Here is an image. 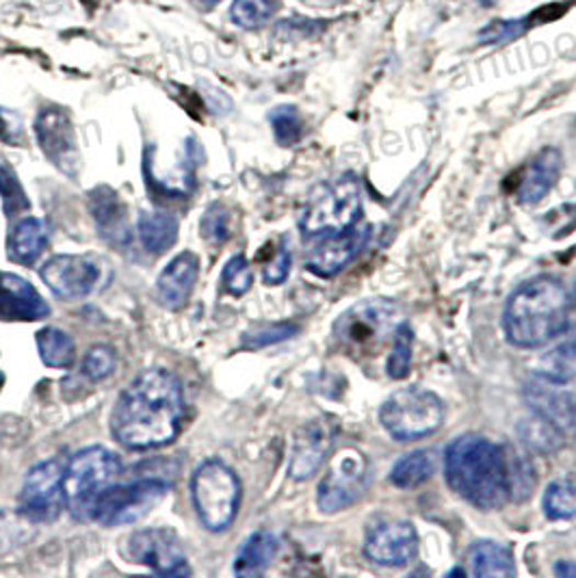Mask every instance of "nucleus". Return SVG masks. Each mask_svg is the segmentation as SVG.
Returning a JSON list of instances; mask_svg holds the SVG:
<instances>
[{"instance_id":"4be33fe9","label":"nucleus","mask_w":576,"mask_h":578,"mask_svg":"<svg viewBox=\"0 0 576 578\" xmlns=\"http://www.w3.org/2000/svg\"><path fill=\"white\" fill-rule=\"evenodd\" d=\"M48 246L46 224L37 217H24L9 235V258L18 264H33Z\"/></svg>"},{"instance_id":"dca6fc26","label":"nucleus","mask_w":576,"mask_h":578,"mask_svg":"<svg viewBox=\"0 0 576 578\" xmlns=\"http://www.w3.org/2000/svg\"><path fill=\"white\" fill-rule=\"evenodd\" d=\"M39 275L57 297L75 302L87 297L95 288L100 280V269L84 256L61 253L46 260L39 269Z\"/></svg>"},{"instance_id":"20e7f679","label":"nucleus","mask_w":576,"mask_h":578,"mask_svg":"<svg viewBox=\"0 0 576 578\" xmlns=\"http://www.w3.org/2000/svg\"><path fill=\"white\" fill-rule=\"evenodd\" d=\"M362 217V184L355 173L321 182L308 195L300 228L306 237H326L353 228Z\"/></svg>"},{"instance_id":"aec40b11","label":"nucleus","mask_w":576,"mask_h":578,"mask_svg":"<svg viewBox=\"0 0 576 578\" xmlns=\"http://www.w3.org/2000/svg\"><path fill=\"white\" fill-rule=\"evenodd\" d=\"M200 275V258L193 251L178 253L159 275L157 293L167 310H182L195 288Z\"/></svg>"},{"instance_id":"393cba45","label":"nucleus","mask_w":576,"mask_h":578,"mask_svg":"<svg viewBox=\"0 0 576 578\" xmlns=\"http://www.w3.org/2000/svg\"><path fill=\"white\" fill-rule=\"evenodd\" d=\"M473 575L479 578L516 577V562L509 548L498 542H479L471 551Z\"/></svg>"},{"instance_id":"4468645a","label":"nucleus","mask_w":576,"mask_h":578,"mask_svg":"<svg viewBox=\"0 0 576 578\" xmlns=\"http://www.w3.org/2000/svg\"><path fill=\"white\" fill-rule=\"evenodd\" d=\"M418 533L408 520H388L373 526L364 540L369 562L384 568H404L418 555Z\"/></svg>"},{"instance_id":"a878e982","label":"nucleus","mask_w":576,"mask_h":578,"mask_svg":"<svg viewBox=\"0 0 576 578\" xmlns=\"http://www.w3.org/2000/svg\"><path fill=\"white\" fill-rule=\"evenodd\" d=\"M137 235L150 253H165L178 241V219L169 213H144L139 217Z\"/></svg>"},{"instance_id":"e433bc0d","label":"nucleus","mask_w":576,"mask_h":578,"mask_svg":"<svg viewBox=\"0 0 576 578\" xmlns=\"http://www.w3.org/2000/svg\"><path fill=\"white\" fill-rule=\"evenodd\" d=\"M297 331L300 328L295 324H269V326H260V328L247 331L241 344H244V349L253 351V349H262L269 344L284 342V340L293 338Z\"/></svg>"},{"instance_id":"79ce46f5","label":"nucleus","mask_w":576,"mask_h":578,"mask_svg":"<svg viewBox=\"0 0 576 578\" xmlns=\"http://www.w3.org/2000/svg\"><path fill=\"white\" fill-rule=\"evenodd\" d=\"M7 135V122L2 120V115H0V137H4Z\"/></svg>"},{"instance_id":"b1692460","label":"nucleus","mask_w":576,"mask_h":578,"mask_svg":"<svg viewBox=\"0 0 576 578\" xmlns=\"http://www.w3.org/2000/svg\"><path fill=\"white\" fill-rule=\"evenodd\" d=\"M436 466L438 460L431 449L411 451L402 460H397V464L391 471V481L399 490H416L436 475Z\"/></svg>"},{"instance_id":"0eeeda50","label":"nucleus","mask_w":576,"mask_h":578,"mask_svg":"<svg viewBox=\"0 0 576 578\" xmlns=\"http://www.w3.org/2000/svg\"><path fill=\"white\" fill-rule=\"evenodd\" d=\"M120 457L104 446H89L79 451L64 477L66 502L77 520H91L93 505L111 481L120 475Z\"/></svg>"},{"instance_id":"412c9836","label":"nucleus","mask_w":576,"mask_h":578,"mask_svg":"<svg viewBox=\"0 0 576 578\" xmlns=\"http://www.w3.org/2000/svg\"><path fill=\"white\" fill-rule=\"evenodd\" d=\"M562 167H564V157L557 148L542 150L527 166L520 182H518V189H516L518 202L524 206H533V204L542 202L553 191V186L557 184V180L562 175Z\"/></svg>"},{"instance_id":"7ed1b4c3","label":"nucleus","mask_w":576,"mask_h":578,"mask_svg":"<svg viewBox=\"0 0 576 578\" xmlns=\"http://www.w3.org/2000/svg\"><path fill=\"white\" fill-rule=\"evenodd\" d=\"M573 299L562 280L540 275L524 282L507 302L502 331L520 349H538L568 330Z\"/></svg>"},{"instance_id":"a19ab883","label":"nucleus","mask_w":576,"mask_h":578,"mask_svg":"<svg viewBox=\"0 0 576 578\" xmlns=\"http://www.w3.org/2000/svg\"><path fill=\"white\" fill-rule=\"evenodd\" d=\"M555 575L564 578H576V562H560L555 566Z\"/></svg>"},{"instance_id":"f3484780","label":"nucleus","mask_w":576,"mask_h":578,"mask_svg":"<svg viewBox=\"0 0 576 578\" xmlns=\"http://www.w3.org/2000/svg\"><path fill=\"white\" fill-rule=\"evenodd\" d=\"M334 435H336V424L331 422V418L306 422L297 431L293 442L291 466H289V473L295 481H308L319 473V468L328 460Z\"/></svg>"},{"instance_id":"1a4fd4ad","label":"nucleus","mask_w":576,"mask_h":578,"mask_svg":"<svg viewBox=\"0 0 576 578\" xmlns=\"http://www.w3.org/2000/svg\"><path fill=\"white\" fill-rule=\"evenodd\" d=\"M171 484L161 477H142L124 486H109L98 496L91 520L102 526L135 524L146 518L169 492Z\"/></svg>"},{"instance_id":"2f4dec72","label":"nucleus","mask_w":576,"mask_h":578,"mask_svg":"<svg viewBox=\"0 0 576 578\" xmlns=\"http://www.w3.org/2000/svg\"><path fill=\"white\" fill-rule=\"evenodd\" d=\"M531 26H533L531 15L516 18V20H494L486 29L479 31L477 39L484 46H498V44H507V42L522 37Z\"/></svg>"},{"instance_id":"c85d7f7f","label":"nucleus","mask_w":576,"mask_h":578,"mask_svg":"<svg viewBox=\"0 0 576 578\" xmlns=\"http://www.w3.org/2000/svg\"><path fill=\"white\" fill-rule=\"evenodd\" d=\"M411 347H414V331L404 321L393 336V351L386 362V373L393 379H406L411 369Z\"/></svg>"},{"instance_id":"6e6552de","label":"nucleus","mask_w":576,"mask_h":578,"mask_svg":"<svg viewBox=\"0 0 576 578\" xmlns=\"http://www.w3.org/2000/svg\"><path fill=\"white\" fill-rule=\"evenodd\" d=\"M444 404L438 395L410 386L384 401L380 420L391 438L397 442H411L436 433L444 422Z\"/></svg>"},{"instance_id":"f257e3e1","label":"nucleus","mask_w":576,"mask_h":578,"mask_svg":"<svg viewBox=\"0 0 576 578\" xmlns=\"http://www.w3.org/2000/svg\"><path fill=\"white\" fill-rule=\"evenodd\" d=\"M184 416L180 379L165 369H150L120 395L111 413V431L131 451L163 449L178 438Z\"/></svg>"},{"instance_id":"9b49d317","label":"nucleus","mask_w":576,"mask_h":578,"mask_svg":"<svg viewBox=\"0 0 576 578\" xmlns=\"http://www.w3.org/2000/svg\"><path fill=\"white\" fill-rule=\"evenodd\" d=\"M66 468L59 460H48L33 466L24 479L20 492V511L31 522H55L66 502V488H64Z\"/></svg>"},{"instance_id":"39448f33","label":"nucleus","mask_w":576,"mask_h":578,"mask_svg":"<svg viewBox=\"0 0 576 578\" xmlns=\"http://www.w3.org/2000/svg\"><path fill=\"white\" fill-rule=\"evenodd\" d=\"M404 324L402 308L391 299H364L334 326V340L347 355L373 358Z\"/></svg>"},{"instance_id":"473e14b6","label":"nucleus","mask_w":576,"mask_h":578,"mask_svg":"<svg viewBox=\"0 0 576 578\" xmlns=\"http://www.w3.org/2000/svg\"><path fill=\"white\" fill-rule=\"evenodd\" d=\"M91 211H93V217L100 226V230H104V235H111V230L115 235L117 228H120V202H117V195L111 191V189H98L93 195H91Z\"/></svg>"},{"instance_id":"9d476101","label":"nucleus","mask_w":576,"mask_h":578,"mask_svg":"<svg viewBox=\"0 0 576 578\" xmlns=\"http://www.w3.org/2000/svg\"><path fill=\"white\" fill-rule=\"evenodd\" d=\"M371 488V466L360 449L347 446L336 453L328 475L319 484L317 502L324 513H336L355 505Z\"/></svg>"},{"instance_id":"c03bdc74","label":"nucleus","mask_w":576,"mask_h":578,"mask_svg":"<svg viewBox=\"0 0 576 578\" xmlns=\"http://www.w3.org/2000/svg\"><path fill=\"white\" fill-rule=\"evenodd\" d=\"M202 2H204V4H208V7H213V4H217L219 0H202Z\"/></svg>"},{"instance_id":"c9c22d12","label":"nucleus","mask_w":576,"mask_h":578,"mask_svg":"<svg viewBox=\"0 0 576 578\" xmlns=\"http://www.w3.org/2000/svg\"><path fill=\"white\" fill-rule=\"evenodd\" d=\"M230 213L222 204H213L204 217H202V237L215 246L226 243L233 235V224H230Z\"/></svg>"},{"instance_id":"58836bf2","label":"nucleus","mask_w":576,"mask_h":578,"mask_svg":"<svg viewBox=\"0 0 576 578\" xmlns=\"http://www.w3.org/2000/svg\"><path fill=\"white\" fill-rule=\"evenodd\" d=\"M522 438L535 451H555L557 446H562V440H564V435L557 429H553L549 422H544L538 416L522 427Z\"/></svg>"},{"instance_id":"bb28decb","label":"nucleus","mask_w":576,"mask_h":578,"mask_svg":"<svg viewBox=\"0 0 576 578\" xmlns=\"http://www.w3.org/2000/svg\"><path fill=\"white\" fill-rule=\"evenodd\" d=\"M37 351L46 366L50 369H70L77 358V344L70 333L57 328H44L37 331Z\"/></svg>"},{"instance_id":"72a5a7b5","label":"nucleus","mask_w":576,"mask_h":578,"mask_svg":"<svg viewBox=\"0 0 576 578\" xmlns=\"http://www.w3.org/2000/svg\"><path fill=\"white\" fill-rule=\"evenodd\" d=\"M0 197H2V208L7 217L20 215L22 211H29L31 206L15 171L7 163H0Z\"/></svg>"},{"instance_id":"6ab92c4d","label":"nucleus","mask_w":576,"mask_h":578,"mask_svg":"<svg viewBox=\"0 0 576 578\" xmlns=\"http://www.w3.org/2000/svg\"><path fill=\"white\" fill-rule=\"evenodd\" d=\"M48 317L50 306L24 277L0 271V321H42Z\"/></svg>"},{"instance_id":"f8f14e48","label":"nucleus","mask_w":576,"mask_h":578,"mask_svg":"<svg viewBox=\"0 0 576 578\" xmlns=\"http://www.w3.org/2000/svg\"><path fill=\"white\" fill-rule=\"evenodd\" d=\"M35 135L48 161L66 175L77 178L81 167V155H79L75 126L66 109L61 106L42 109L35 122Z\"/></svg>"},{"instance_id":"c756f323","label":"nucleus","mask_w":576,"mask_h":578,"mask_svg":"<svg viewBox=\"0 0 576 578\" xmlns=\"http://www.w3.org/2000/svg\"><path fill=\"white\" fill-rule=\"evenodd\" d=\"M269 120H271V128H273V135H275L280 146L291 148V146H295L302 139L304 124H302L300 111L295 106L282 104V106L271 111Z\"/></svg>"},{"instance_id":"ddd939ff","label":"nucleus","mask_w":576,"mask_h":578,"mask_svg":"<svg viewBox=\"0 0 576 578\" xmlns=\"http://www.w3.org/2000/svg\"><path fill=\"white\" fill-rule=\"evenodd\" d=\"M128 555L135 564L153 568L161 577H189L180 540L169 529H144L128 540Z\"/></svg>"},{"instance_id":"423d86ee","label":"nucleus","mask_w":576,"mask_h":578,"mask_svg":"<svg viewBox=\"0 0 576 578\" xmlns=\"http://www.w3.org/2000/svg\"><path fill=\"white\" fill-rule=\"evenodd\" d=\"M241 481L219 460L204 462L191 479V498L204 529L222 533L237 520L241 507Z\"/></svg>"},{"instance_id":"2eb2a0df","label":"nucleus","mask_w":576,"mask_h":578,"mask_svg":"<svg viewBox=\"0 0 576 578\" xmlns=\"http://www.w3.org/2000/svg\"><path fill=\"white\" fill-rule=\"evenodd\" d=\"M524 399L538 418L557 429L564 438H576V395L562 382L538 377L524 386Z\"/></svg>"},{"instance_id":"5701e85b","label":"nucleus","mask_w":576,"mask_h":578,"mask_svg":"<svg viewBox=\"0 0 576 578\" xmlns=\"http://www.w3.org/2000/svg\"><path fill=\"white\" fill-rule=\"evenodd\" d=\"M280 551V542L271 531H256L241 546L235 559V575L239 577H258L262 575Z\"/></svg>"},{"instance_id":"f03ea898","label":"nucleus","mask_w":576,"mask_h":578,"mask_svg":"<svg viewBox=\"0 0 576 578\" xmlns=\"http://www.w3.org/2000/svg\"><path fill=\"white\" fill-rule=\"evenodd\" d=\"M444 477L449 488L482 511H494L511 498L509 453L484 435H460L447 446Z\"/></svg>"},{"instance_id":"ea45409f","label":"nucleus","mask_w":576,"mask_h":578,"mask_svg":"<svg viewBox=\"0 0 576 578\" xmlns=\"http://www.w3.org/2000/svg\"><path fill=\"white\" fill-rule=\"evenodd\" d=\"M291 264H293L291 249L282 243L280 248L273 251V256L267 260V264L262 267V280L269 286H278V284L286 282V277L291 273Z\"/></svg>"},{"instance_id":"f704fd0d","label":"nucleus","mask_w":576,"mask_h":578,"mask_svg":"<svg viewBox=\"0 0 576 578\" xmlns=\"http://www.w3.org/2000/svg\"><path fill=\"white\" fill-rule=\"evenodd\" d=\"M115 364H117L115 351L106 344H95L87 351L82 360V375L91 382H102L115 371Z\"/></svg>"},{"instance_id":"4c0bfd02","label":"nucleus","mask_w":576,"mask_h":578,"mask_svg":"<svg viewBox=\"0 0 576 578\" xmlns=\"http://www.w3.org/2000/svg\"><path fill=\"white\" fill-rule=\"evenodd\" d=\"M222 284H224L226 293H230L235 297L246 295L253 284V273H251V267H249L246 256H235L228 260V264L224 267V273H222Z\"/></svg>"},{"instance_id":"37998d69","label":"nucleus","mask_w":576,"mask_h":578,"mask_svg":"<svg viewBox=\"0 0 576 578\" xmlns=\"http://www.w3.org/2000/svg\"><path fill=\"white\" fill-rule=\"evenodd\" d=\"M479 2H482V4H484V7H490V4H494V2H496V0H479Z\"/></svg>"},{"instance_id":"a211bd4d","label":"nucleus","mask_w":576,"mask_h":578,"mask_svg":"<svg viewBox=\"0 0 576 578\" xmlns=\"http://www.w3.org/2000/svg\"><path fill=\"white\" fill-rule=\"evenodd\" d=\"M369 226H353L345 233L326 235L315 249L308 253L306 267L319 277H334L338 275L349 262L358 258L369 241Z\"/></svg>"},{"instance_id":"cd10ccee","label":"nucleus","mask_w":576,"mask_h":578,"mask_svg":"<svg viewBox=\"0 0 576 578\" xmlns=\"http://www.w3.org/2000/svg\"><path fill=\"white\" fill-rule=\"evenodd\" d=\"M542 509L551 520H575L576 518V481L575 479H555L549 484L542 496Z\"/></svg>"},{"instance_id":"7c9ffc66","label":"nucleus","mask_w":576,"mask_h":578,"mask_svg":"<svg viewBox=\"0 0 576 578\" xmlns=\"http://www.w3.org/2000/svg\"><path fill=\"white\" fill-rule=\"evenodd\" d=\"M273 11H275L273 0H235L230 15L237 26L253 31L264 26L271 20Z\"/></svg>"}]
</instances>
